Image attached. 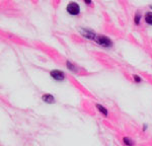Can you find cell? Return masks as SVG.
<instances>
[{
    "mask_svg": "<svg viewBox=\"0 0 152 146\" xmlns=\"http://www.w3.org/2000/svg\"><path fill=\"white\" fill-rule=\"evenodd\" d=\"M94 42L97 44V45L102 46L104 48H112L113 47V41L109 36H104V35H97L96 38H95Z\"/></svg>",
    "mask_w": 152,
    "mask_h": 146,
    "instance_id": "6da1fadb",
    "label": "cell"
},
{
    "mask_svg": "<svg viewBox=\"0 0 152 146\" xmlns=\"http://www.w3.org/2000/svg\"><path fill=\"white\" fill-rule=\"evenodd\" d=\"M66 11L72 16H76L80 13V5L77 2H69L66 6Z\"/></svg>",
    "mask_w": 152,
    "mask_h": 146,
    "instance_id": "7a4b0ae2",
    "label": "cell"
},
{
    "mask_svg": "<svg viewBox=\"0 0 152 146\" xmlns=\"http://www.w3.org/2000/svg\"><path fill=\"white\" fill-rule=\"evenodd\" d=\"M79 31H80V34H81V36H83L85 39L90 40V41H94L95 38H96V36H97L94 31L90 30V28H79Z\"/></svg>",
    "mask_w": 152,
    "mask_h": 146,
    "instance_id": "3957f363",
    "label": "cell"
},
{
    "mask_svg": "<svg viewBox=\"0 0 152 146\" xmlns=\"http://www.w3.org/2000/svg\"><path fill=\"white\" fill-rule=\"evenodd\" d=\"M50 75L51 77L56 80V81H63L65 79V73L62 71V70H58V69H55V70H52L50 72Z\"/></svg>",
    "mask_w": 152,
    "mask_h": 146,
    "instance_id": "277c9868",
    "label": "cell"
},
{
    "mask_svg": "<svg viewBox=\"0 0 152 146\" xmlns=\"http://www.w3.org/2000/svg\"><path fill=\"white\" fill-rule=\"evenodd\" d=\"M42 99H43V101H45L46 104H53L54 101H55V97H54V96L49 94V93L44 94V96H42Z\"/></svg>",
    "mask_w": 152,
    "mask_h": 146,
    "instance_id": "5b68a950",
    "label": "cell"
},
{
    "mask_svg": "<svg viewBox=\"0 0 152 146\" xmlns=\"http://www.w3.org/2000/svg\"><path fill=\"white\" fill-rule=\"evenodd\" d=\"M95 106H96V109L99 110L102 115H104V117H107V115H109V111H107V110L105 109L104 106H102V104H96Z\"/></svg>",
    "mask_w": 152,
    "mask_h": 146,
    "instance_id": "8992f818",
    "label": "cell"
},
{
    "mask_svg": "<svg viewBox=\"0 0 152 146\" xmlns=\"http://www.w3.org/2000/svg\"><path fill=\"white\" fill-rule=\"evenodd\" d=\"M144 19H145L146 23H148L149 26H152V11H147L144 15Z\"/></svg>",
    "mask_w": 152,
    "mask_h": 146,
    "instance_id": "52a82bcc",
    "label": "cell"
},
{
    "mask_svg": "<svg viewBox=\"0 0 152 146\" xmlns=\"http://www.w3.org/2000/svg\"><path fill=\"white\" fill-rule=\"evenodd\" d=\"M66 67L72 72H78V68L77 66H75L73 63H71L70 61H66Z\"/></svg>",
    "mask_w": 152,
    "mask_h": 146,
    "instance_id": "ba28073f",
    "label": "cell"
},
{
    "mask_svg": "<svg viewBox=\"0 0 152 146\" xmlns=\"http://www.w3.org/2000/svg\"><path fill=\"white\" fill-rule=\"evenodd\" d=\"M123 143L126 146H134V141L129 137H124L123 138Z\"/></svg>",
    "mask_w": 152,
    "mask_h": 146,
    "instance_id": "9c48e42d",
    "label": "cell"
},
{
    "mask_svg": "<svg viewBox=\"0 0 152 146\" xmlns=\"http://www.w3.org/2000/svg\"><path fill=\"white\" fill-rule=\"evenodd\" d=\"M141 14L139 13V12H137L136 14H135V18H134V23H135V24H140V21H141Z\"/></svg>",
    "mask_w": 152,
    "mask_h": 146,
    "instance_id": "30bf717a",
    "label": "cell"
},
{
    "mask_svg": "<svg viewBox=\"0 0 152 146\" xmlns=\"http://www.w3.org/2000/svg\"><path fill=\"white\" fill-rule=\"evenodd\" d=\"M133 78H134V81L136 82V83H140L142 81V78L139 75H133Z\"/></svg>",
    "mask_w": 152,
    "mask_h": 146,
    "instance_id": "8fae6325",
    "label": "cell"
},
{
    "mask_svg": "<svg viewBox=\"0 0 152 146\" xmlns=\"http://www.w3.org/2000/svg\"><path fill=\"white\" fill-rule=\"evenodd\" d=\"M83 1H84L85 3L87 4V5H90V4L92 3V0H83Z\"/></svg>",
    "mask_w": 152,
    "mask_h": 146,
    "instance_id": "7c38bea8",
    "label": "cell"
},
{
    "mask_svg": "<svg viewBox=\"0 0 152 146\" xmlns=\"http://www.w3.org/2000/svg\"><path fill=\"white\" fill-rule=\"evenodd\" d=\"M147 130V125H144L143 126V131H146Z\"/></svg>",
    "mask_w": 152,
    "mask_h": 146,
    "instance_id": "4fadbf2b",
    "label": "cell"
},
{
    "mask_svg": "<svg viewBox=\"0 0 152 146\" xmlns=\"http://www.w3.org/2000/svg\"><path fill=\"white\" fill-rule=\"evenodd\" d=\"M149 7H150V9H152V4H151V5H150V6H149Z\"/></svg>",
    "mask_w": 152,
    "mask_h": 146,
    "instance_id": "5bb4252c",
    "label": "cell"
}]
</instances>
